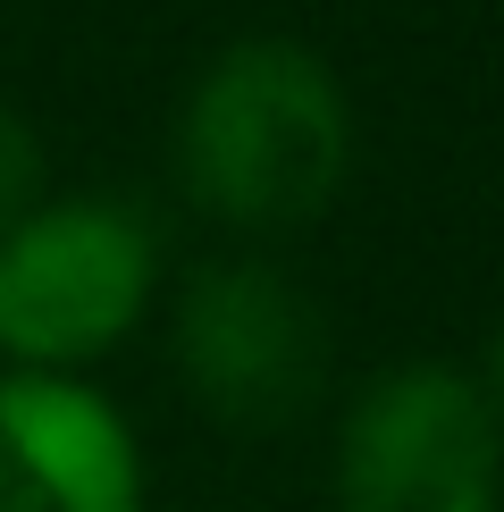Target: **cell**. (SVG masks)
Returning <instances> with one entry per match:
<instances>
[{
  "instance_id": "1",
  "label": "cell",
  "mask_w": 504,
  "mask_h": 512,
  "mask_svg": "<svg viewBox=\"0 0 504 512\" xmlns=\"http://www.w3.org/2000/svg\"><path fill=\"white\" fill-rule=\"evenodd\" d=\"M353 168L345 84L311 42L244 34L194 76L177 110V177L210 219L269 236L336 202Z\"/></svg>"
},
{
  "instance_id": "2",
  "label": "cell",
  "mask_w": 504,
  "mask_h": 512,
  "mask_svg": "<svg viewBox=\"0 0 504 512\" xmlns=\"http://www.w3.org/2000/svg\"><path fill=\"white\" fill-rule=\"evenodd\" d=\"M160 286V244L110 194L42 202L0 244V361L26 378H76L135 336Z\"/></svg>"
},
{
  "instance_id": "3",
  "label": "cell",
  "mask_w": 504,
  "mask_h": 512,
  "mask_svg": "<svg viewBox=\"0 0 504 512\" xmlns=\"http://www.w3.org/2000/svg\"><path fill=\"white\" fill-rule=\"evenodd\" d=\"M336 512H504V412L454 361H404L336 429Z\"/></svg>"
},
{
  "instance_id": "4",
  "label": "cell",
  "mask_w": 504,
  "mask_h": 512,
  "mask_svg": "<svg viewBox=\"0 0 504 512\" xmlns=\"http://www.w3.org/2000/svg\"><path fill=\"white\" fill-rule=\"evenodd\" d=\"M177 378L227 429H286L328 378V328L311 294L269 261H210L177 294Z\"/></svg>"
},
{
  "instance_id": "5",
  "label": "cell",
  "mask_w": 504,
  "mask_h": 512,
  "mask_svg": "<svg viewBox=\"0 0 504 512\" xmlns=\"http://www.w3.org/2000/svg\"><path fill=\"white\" fill-rule=\"evenodd\" d=\"M0 512H143V454L84 378L0 370Z\"/></svg>"
},
{
  "instance_id": "6",
  "label": "cell",
  "mask_w": 504,
  "mask_h": 512,
  "mask_svg": "<svg viewBox=\"0 0 504 512\" xmlns=\"http://www.w3.org/2000/svg\"><path fill=\"white\" fill-rule=\"evenodd\" d=\"M42 185H51V168H42V135H34V118L0 101V244H9L17 227L34 219L42 202H51Z\"/></svg>"
},
{
  "instance_id": "7",
  "label": "cell",
  "mask_w": 504,
  "mask_h": 512,
  "mask_svg": "<svg viewBox=\"0 0 504 512\" xmlns=\"http://www.w3.org/2000/svg\"><path fill=\"white\" fill-rule=\"evenodd\" d=\"M479 387H488V403L504 412V319H496V336H488V378H479Z\"/></svg>"
}]
</instances>
